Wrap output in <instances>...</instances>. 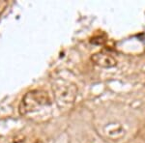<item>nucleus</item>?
Here are the masks:
<instances>
[{
    "instance_id": "1",
    "label": "nucleus",
    "mask_w": 145,
    "mask_h": 143,
    "mask_svg": "<svg viewBox=\"0 0 145 143\" xmlns=\"http://www.w3.org/2000/svg\"><path fill=\"white\" fill-rule=\"evenodd\" d=\"M56 104L61 110H69L74 104L78 97V87L76 84L65 79H57L52 86Z\"/></svg>"
},
{
    "instance_id": "2",
    "label": "nucleus",
    "mask_w": 145,
    "mask_h": 143,
    "mask_svg": "<svg viewBox=\"0 0 145 143\" xmlns=\"http://www.w3.org/2000/svg\"><path fill=\"white\" fill-rule=\"evenodd\" d=\"M50 104L51 100L46 91L42 89H33L28 91L22 97L18 110L22 115H27L38 111L43 107L50 106Z\"/></svg>"
},
{
    "instance_id": "3",
    "label": "nucleus",
    "mask_w": 145,
    "mask_h": 143,
    "mask_svg": "<svg viewBox=\"0 0 145 143\" xmlns=\"http://www.w3.org/2000/svg\"><path fill=\"white\" fill-rule=\"evenodd\" d=\"M91 60L95 65L102 68H112L116 66L117 61L111 54L106 52H96L91 56Z\"/></svg>"
},
{
    "instance_id": "4",
    "label": "nucleus",
    "mask_w": 145,
    "mask_h": 143,
    "mask_svg": "<svg viewBox=\"0 0 145 143\" xmlns=\"http://www.w3.org/2000/svg\"><path fill=\"white\" fill-rule=\"evenodd\" d=\"M24 142V136H16L10 143H23Z\"/></svg>"
}]
</instances>
